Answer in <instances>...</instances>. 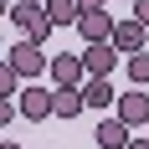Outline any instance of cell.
<instances>
[{
  "label": "cell",
  "mask_w": 149,
  "mask_h": 149,
  "mask_svg": "<svg viewBox=\"0 0 149 149\" xmlns=\"http://www.w3.org/2000/svg\"><path fill=\"white\" fill-rule=\"evenodd\" d=\"M10 21H15V31H21V41H31V46H46V36L57 31L52 15H46V5H31V0H15Z\"/></svg>",
  "instance_id": "cell-1"
},
{
  "label": "cell",
  "mask_w": 149,
  "mask_h": 149,
  "mask_svg": "<svg viewBox=\"0 0 149 149\" xmlns=\"http://www.w3.org/2000/svg\"><path fill=\"white\" fill-rule=\"evenodd\" d=\"M52 82L57 88H88V62H82V52H62V57H52Z\"/></svg>",
  "instance_id": "cell-2"
},
{
  "label": "cell",
  "mask_w": 149,
  "mask_h": 149,
  "mask_svg": "<svg viewBox=\"0 0 149 149\" xmlns=\"http://www.w3.org/2000/svg\"><path fill=\"white\" fill-rule=\"evenodd\" d=\"M5 62H10L21 77H41V72H52V57H46L41 46H31V41H15L10 52H5Z\"/></svg>",
  "instance_id": "cell-3"
},
{
  "label": "cell",
  "mask_w": 149,
  "mask_h": 149,
  "mask_svg": "<svg viewBox=\"0 0 149 149\" xmlns=\"http://www.w3.org/2000/svg\"><path fill=\"white\" fill-rule=\"evenodd\" d=\"M57 113V88H21V118L41 123Z\"/></svg>",
  "instance_id": "cell-4"
},
{
  "label": "cell",
  "mask_w": 149,
  "mask_h": 149,
  "mask_svg": "<svg viewBox=\"0 0 149 149\" xmlns=\"http://www.w3.org/2000/svg\"><path fill=\"white\" fill-rule=\"evenodd\" d=\"M129 129H149V93L144 88H129V93H118V108H113Z\"/></svg>",
  "instance_id": "cell-5"
},
{
  "label": "cell",
  "mask_w": 149,
  "mask_h": 149,
  "mask_svg": "<svg viewBox=\"0 0 149 149\" xmlns=\"http://www.w3.org/2000/svg\"><path fill=\"white\" fill-rule=\"evenodd\" d=\"M113 31H118V21L108 10H82V21H77V36L88 46H98V41H113Z\"/></svg>",
  "instance_id": "cell-6"
},
{
  "label": "cell",
  "mask_w": 149,
  "mask_h": 149,
  "mask_svg": "<svg viewBox=\"0 0 149 149\" xmlns=\"http://www.w3.org/2000/svg\"><path fill=\"white\" fill-rule=\"evenodd\" d=\"M118 46L113 41H98V46H82V62H88V77H108L113 67H118Z\"/></svg>",
  "instance_id": "cell-7"
},
{
  "label": "cell",
  "mask_w": 149,
  "mask_h": 149,
  "mask_svg": "<svg viewBox=\"0 0 149 149\" xmlns=\"http://www.w3.org/2000/svg\"><path fill=\"white\" fill-rule=\"evenodd\" d=\"M144 21H134V15H123L118 21V31H113V46H118L123 57H134V52H144Z\"/></svg>",
  "instance_id": "cell-8"
},
{
  "label": "cell",
  "mask_w": 149,
  "mask_h": 149,
  "mask_svg": "<svg viewBox=\"0 0 149 149\" xmlns=\"http://www.w3.org/2000/svg\"><path fill=\"white\" fill-rule=\"evenodd\" d=\"M129 134H134V129H129V123L113 113V118H103V123H98L93 144H98V149H129Z\"/></svg>",
  "instance_id": "cell-9"
},
{
  "label": "cell",
  "mask_w": 149,
  "mask_h": 149,
  "mask_svg": "<svg viewBox=\"0 0 149 149\" xmlns=\"http://www.w3.org/2000/svg\"><path fill=\"white\" fill-rule=\"evenodd\" d=\"M82 98H88V108H118V93H113V82L108 77H88V88H82Z\"/></svg>",
  "instance_id": "cell-10"
},
{
  "label": "cell",
  "mask_w": 149,
  "mask_h": 149,
  "mask_svg": "<svg viewBox=\"0 0 149 149\" xmlns=\"http://www.w3.org/2000/svg\"><path fill=\"white\" fill-rule=\"evenodd\" d=\"M46 15H52V26H77V21H82V5H77V0H46Z\"/></svg>",
  "instance_id": "cell-11"
},
{
  "label": "cell",
  "mask_w": 149,
  "mask_h": 149,
  "mask_svg": "<svg viewBox=\"0 0 149 149\" xmlns=\"http://www.w3.org/2000/svg\"><path fill=\"white\" fill-rule=\"evenodd\" d=\"M82 108H88L82 88H57V118H77Z\"/></svg>",
  "instance_id": "cell-12"
},
{
  "label": "cell",
  "mask_w": 149,
  "mask_h": 149,
  "mask_svg": "<svg viewBox=\"0 0 149 149\" xmlns=\"http://www.w3.org/2000/svg\"><path fill=\"white\" fill-rule=\"evenodd\" d=\"M129 77H134V88H149V52H134V57H123Z\"/></svg>",
  "instance_id": "cell-13"
},
{
  "label": "cell",
  "mask_w": 149,
  "mask_h": 149,
  "mask_svg": "<svg viewBox=\"0 0 149 149\" xmlns=\"http://www.w3.org/2000/svg\"><path fill=\"white\" fill-rule=\"evenodd\" d=\"M15 93H21V72L5 62V67H0V98H15Z\"/></svg>",
  "instance_id": "cell-14"
},
{
  "label": "cell",
  "mask_w": 149,
  "mask_h": 149,
  "mask_svg": "<svg viewBox=\"0 0 149 149\" xmlns=\"http://www.w3.org/2000/svg\"><path fill=\"white\" fill-rule=\"evenodd\" d=\"M129 15H134V21H144V26H149V0H134V5H129Z\"/></svg>",
  "instance_id": "cell-15"
},
{
  "label": "cell",
  "mask_w": 149,
  "mask_h": 149,
  "mask_svg": "<svg viewBox=\"0 0 149 149\" xmlns=\"http://www.w3.org/2000/svg\"><path fill=\"white\" fill-rule=\"evenodd\" d=\"M82 10H108V0H77Z\"/></svg>",
  "instance_id": "cell-16"
},
{
  "label": "cell",
  "mask_w": 149,
  "mask_h": 149,
  "mask_svg": "<svg viewBox=\"0 0 149 149\" xmlns=\"http://www.w3.org/2000/svg\"><path fill=\"white\" fill-rule=\"evenodd\" d=\"M129 149H149V139H129Z\"/></svg>",
  "instance_id": "cell-17"
},
{
  "label": "cell",
  "mask_w": 149,
  "mask_h": 149,
  "mask_svg": "<svg viewBox=\"0 0 149 149\" xmlns=\"http://www.w3.org/2000/svg\"><path fill=\"white\" fill-rule=\"evenodd\" d=\"M0 149H21V144H15V139H5V144H0Z\"/></svg>",
  "instance_id": "cell-18"
},
{
  "label": "cell",
  "mask_w": 149,
  "mask_h": 149,
  "mask_svg": "<svg viewBox=\"0 0 149 149\" xmlns=\"http://www.w3.org/2000/svg\"><path fill=\"white\" fill-rule=\"evenodd\" d=\"M31 5H46V0H31Z\"/></svg>",
  "instance_id": "cell-19"
},
{
  "label": "cell",
  "mask_w": 149,
  "mask_h": 149,
  "mask_svg": "<svg viewBox=\"0 0 149 149\" xmlns=\"http://www.w3.org/2000/svg\"><path fill=\"white\" fill-rule=\"evenodd\" d=\"M129 5H134V0H129Z\"/></svg>",
  "instance_id": "cell-20"
}]
</instances>
